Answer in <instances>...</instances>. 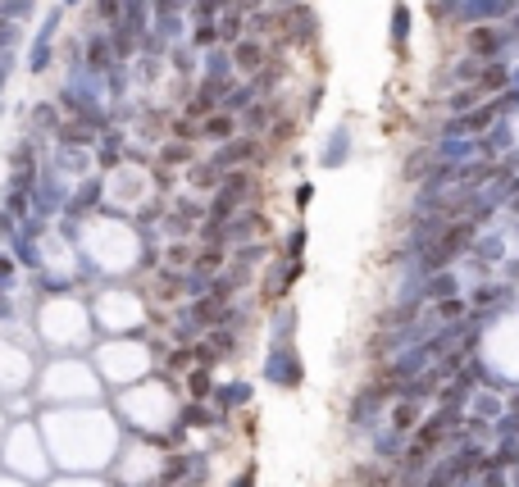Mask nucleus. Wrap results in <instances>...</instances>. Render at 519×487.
Here are the masks:
<instances>
[{"mask_svg": "<svg viewBox=\"0 0 519 487\" xmlns=\"http://www.w3.org/2000/svg\"><path fill=\"white\" fill-rule=\"evenodd\" d=\"M474 87L483 92V96H506L510 92V68L497 59V64H483L479 68V78H474Z\"/></svg>", "mask_w": 519, "mask_h": 487, "instance_id": "obj_7", "label": "nucleus"}, {"mask_svg": "<svg viewBox=\"0 0 519 487\" xmlns=\"http://www.w3.org/2000/svg\"><path fill=\"white\" fill-rule=\"evenodd\" d=\"M515 5H519V0H465V5H456V0H452V14L470 19V23H492V19L515 14Z\"/></svg>", "mask_w": 519, "mask_h": 487, "instance_id": "obj_5", "label": "nucleus"}, {"mask_svg": "<svg viewBox=\"0 0 519 487\" xmlns=\"http://www.w3.org/2000/svg\"><path fill=\"white\" fill-rule=\"evenodd\" d=\"M406 37H410V5H397L392 10V41L401 46Z\"/></svg>", "mask_w": 519, "mask_h": 487, "instance_id": "obj_12", "label": "nucleus"}, {"mask_svg": "<svg viewBox=\"0 0 519 487\" xmlns=\"http://www.w3.org/2000/svg\"><path fill=\"white\" fill-rule=\"evenodd\" d=\"M497 410H501V401H497L492 392H483V396H479V414H488V420H492Z\"/></svg>", "mask_w": 519, "mask_h": 487, "instance_id": "obj_19", "label": "nucleus"}, {"mask_svg": "<svg viewBox=\"0 0 519 487\" xmlns=\"http://www.w3.org/2000/svg\"><path fill=\"white\" fill-rule=\"evenodd\" d=\"M246 396H251V387H246V383L219 387V405H224V410H237V405H246Z\"/></svg>", "mask_w": 519, "mask_h": 487, "instance_id": "obj_11", "label": "nucleus"}, {"mask_svg": "<svg viewBox=\"0 0 519 487\" xmlns=\"http://www.w3.org/2000/svg\"><path fill=\"white\" fill-rule=\"evenodd\" d=\"M419 487H461V478H456V474H452L447 465H437V469H433V474H428V478H424Z\"/></svg>", "mask_w": 519, "mask_h": 487, "instance_id": "obj_14", "label": "nucleus"}, {"mask_svg": "<svg viewBox=\"0 0 519 487\" xmlns=\"http://www.w3.org/2000/svg\"><path fill=\"white\" fill-rule=\"evenodd\" d=\"M388 424H392V433H401V438L415 433V429L424 424V420H419V401H415V396H397V401H392V414H388Z\"/></svg>", "mask_w": 519, "mask_h": 487, "instance_id": "obj_6", "label": "nucleus"}, {"mask_svg": "<svg viewBox=\"0 0 519 487\" xmlns=\"http://www.w3.org/2000/svg\"><path fill=\"white\" fill-rule=\"evenodd\" d=\"M428 160H433V155H410V160H406V173H410V178H415V173H428Z\"/></svg>", "mask_w": 519, "mask_h": 487, "instance_id": "obj_20", "label": "nucleus"}, {"mask_svg": "<svg viewBox=\"0 0 519 487\" xmlns=\"http://www.w3.org/2000/svg\"><path fill=\"white\" fill-rule=\"evenodd\" d=\"M501 110H506V96L501 101H488V105H479V110H470V114H456L452 123H447V137H488V128H497V119H501Z\"/></svg>", "mask_w": 519, "mask_h": 487, "instance_id": "obj_4", "label": "nucleus"}, {"mask_svg": "<svg viewBox=\"0 0 519 487\" xmlns=\"http://www.w3.org/2000/svg\"><path fill=\"white\" fill-rule=\"evenodd\" d=\"M452 297H456V273H452V269H447V273H433L428 283H424V301H437V305H442V301H452Z\"/></svg>", "mask_w": 519, "mask_h": 487, "instance_id": "obj_8", "label": "nucleus"}, {"mask_svg": "<svg viewBox=\"0 0 519 487\" xmlns=\"http://www.w3.org/2000/svg\"><path fill=\"white\" fill-rule=\"evenodd\" d=\"M479 105H488V96H483L479 87H465V92L452 96V114H470V110H479Z\"/></svg>", "mask_w": 519, "mask_h": 487, "instance_id": "obj_9", "label": "nucleus"}, {"mask_svg": "<svg viewBox=\"0 0 519 487\" xmlns=\"http://www.w3.org/2000/svg\"><path fill=\"white\" fill-rule=\"evenodd\" d=\"M205 132H210V137H228V132H233V119H210Z\"/></svg>", "mask_w": 519, "mask_h": 487, "instance_id": "obj_18", "label": "nucleus"}, {"mask_svg": "<svg viewBox=\"0 0 519 487\" xmlns=\"http://www.w3.org/2000/svg\"><path fill=\"white\" fill-rule=\"evenodd\" d=\"M264 374H269V383H278V387H301L306 369H301V356H296V346H291V341H273Z\"/></svg>", "mask_w": 519, "mask_h": 487, "instance_id": "obj_2", "label": "nucleus"}, {"mask_svg": "<svg viewBox=\"0 0 519 487\" xmlns=\"http://www.w3.org/2000/svg\"><path fill=\"white\" fill-rule=\"evenodd\" d=\"M437 314H442V319H461V314H465V301H456V297H452V301H442Z\"/></svg>", "mask_w": 519, "mask_h": 487, "instance_id": "obj_16", "label": "nucleus"}, {"mask_svg": "<svg viewBox=\"0 0 519 487\" xmlns=\"http://www.w3.org/2000/svg\"><path fill=\"white\" fill-rule=\"evenodd\" d=\"M501 251H506L501 237H483V242H474V260H479V264H497Z\"/></svg>", "mask_w": 519, "mask_h": 487, "instance_id": "obj_10", "label": "nucleus"}, {"mask_svg": "<svg viewBox=\"0 0 519 487\" xmlns=\"http://www.w3.org/2000/svg\"><path fill=\"white\" fill-rule=\"evenodd\" d=\"M479 478H483V483H479V487H510V483H506V474H501V469H483V474H479Z\"/></svg>", "mask_w": 519, "mask_h": 487, "instance_id": "obj_17", "label": "nucleus"}, {"mask_svg": "<svg viewBox=\"0 0 519 487\" xmlns=\"http://www.w3.org/2000/svg\"><path fill=\"white\" fill-rule=\"evenodd\" d=\"M233 487H255V465H251V469H242V474H237V483H233Z\"/></svg>", "mask_w": 519, "mask_h": 487, "instance_id": "obj_21", "label": "nucleus"}, {"mask_svg": "<svg viewBox=\"0 0 519 487\" xmlns=\"http://www.w3.org/2000/svg\"><path fill=\"white\" fill-rule=\"evenodd\" d=\"M474 242H479V224H474V219L447 224V228L428 242V251H424V273H428V278H433V273H447L452 260H456L465 246H474Z\"/></svg>", "mask_w": 519, "mask_h": 487, "instance_id": "obj_1", "label": "nucleus"}, {"mask_svg": "<svg viewBox=\"0 0 519 487\" xmlns=\"http://www.w3.org/2000/svg\"><path fill=\"white\" fill-rule=\"evenodd\" d=\"M237 64H242V68H255V64H260V46H251V41H246V46L237 50Z\"/></svg>", "mask_w": 519, "mask_h": 487, "instance_id": "obj_15", "label": "nucleus"}, {"mask_svg": "<svg viewBox=\"0 0 519 487\" xmlns=\"http://www.w3.org/2000/svg\"><path fill=\"white\" fill-rule=\"evenodd\" d=\"M506 46H510V37H506L501 28H492V23H474L470 37H465V50H470V59H479V64H497Z\"/></svg>", "mask_w": 519, "mask_h": 487, "instance_id": "obj_3", "label": "nucleus"}, {"mask_svg": "<svg viewBox=\"0 0 519 487\" xmlns=\"http://www.w3.org/2000/svg\"><path fill=\"white\" fill-rule=\"evenodd\" d=\"M506 297H510V288H488V283H483V288L474 292V305L488 310V305H497V301H506Z\"/></svg>", "mask_w": 519, "mask_h": 487, "instance_id": "obj_13", "label": "nucleus"}]
</instances>
